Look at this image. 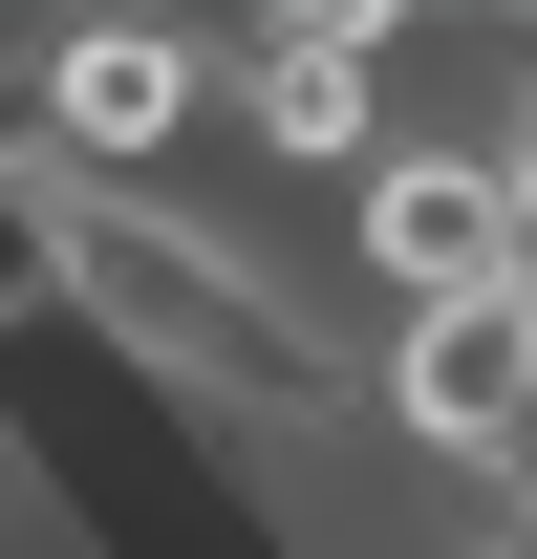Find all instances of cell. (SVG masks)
<instances>
[{"mask_svg":"<svg viewBox=\"0 0 537 559\" xmlns=\"http://www.w3.org/2000/svg\"><path fill=\"white\" fill-rule=\"evenodd\" d=\"M194 108H215V44H172V22H44L22 44V151L65 194H172Z\"/></svg>","mask_w":537,"mask_h":559,"instance_id":"obj_1","label":"cell"},{"mask_svg":"<svg viewBox=\"0 0 537 559\" xmlns=\"http://www.w3.org/2000/svg\"><path fill=\"white\" fill-rule=\"evenodd\" d=\"M344 301H366V323L494 301V151L473 130H387L366 173H344Z\"/></svg>","mask_w":537,"mask_h":559,"instance_id":"obj_2","label":"cell"},{"mask_svg":"<svg viewBox=\"0 0 537 559\" xmlns=\"http://www.w3.org/2000/svg\"><path fill=\"white\" fill-rule=\"evenodd\" d=\"M387 66H408V22H344V0H301V22H259V44H215V108L279 151V173H366L387 151Z\"/></svg>","mask_w":537,"mask_h":559,"instance_id":"obj_3","label":"cell"},{"mask_svg":"<svg viewBox=\"0 0 537 559\" xmlns=\"http://www.w3.org/2000/svg\"><path fill=\"white\" fill-rule=\"evenodd\" d=\"M366 409H387L430 474H494V430L537 409V323H516V301H430V323H366Z\"/></svg>","mask_w":537,"mask_h":559,"instance_id":"obj_4","label":"cell"},{"mask_svg":"<svg viewBox=\"0 0 537 559\" xmlns=\"http://www.w3.org/2000/svg\"><path fill=\"white\" fill-rule=\"evenodd\" d=\"M86 323V194L0 130V345H65Z\"/></svg>","mask_w":537,"mask_h":559,"instance_id":"obj_5","label":"cell"}]
</instances>
